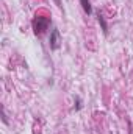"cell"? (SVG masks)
Segmentation results:
<instances>
[{"mask_svg":"<svg viewBox=\"0 0 133 134\" xmlns=\"http://www.w3.org/2000/svg\"><path fill=\"white\" fill-rule=\"evenodd\" d=\"M52 20L50 17H42V16H36L33 19V30H34V34L36 36H42L49 30Z\"/></svg>","mask_w":133,"mask_h":134,"instance_id":"6da1fadb","label":"cell"},{"mask_svg":"<svg viewBox=\"0 0 133 134\" xmlns=\"http://www.w3.org/2000/svg\"><path fill=\"white\" fill-rule=\"evenodd\" d=\"M60 45H61V34L57 27H53L50 31V36H49V47H50V50H58Z\"/></svg>","mask_w":133,"mask_h":134,"instance_id":"7a4b0ae2","label":"cell"},{"mask_svg":"<svg viewBox=\"0 0 133 134\" xmlns=\"http://www.w3.org/2000/svg\"><path fill=\"white\" fill-rule=\"evenodd\" d=\"M80 5H81V8H83V11L89 16V14H93V6H91V3H89V0H80Z\"/></svg>","mask_w":133,"mask_h":134,"instance_id":"3957f363","label":"cell"},{"mask_svg":"<svg viewBox=\"0 0 133 134\" xmlns=\"http://www.w3.org/2000/svg\"><path fill=\"white\" fill-rule=\"evenodd\" d=\"M97 19H99V24L102 25V30H103V33L106 34V33H108V25H106V22H105V19H103V16H102L100 13H97Z\"/></svg>","mask_w":133,"mask_h":134,"instance_id":"277c9868","label":"cell"},{"mask_svg":"<svg viewBox=\"0 0 133 134\" xmlns=\"http://www.w3.org/2000/svg\"><path fill=\"white\" fill-rule=\"evenodd\" d=\"M75 109H77V111L81 109V101H80V98H77V108H75Z\"/></svg>","mask_w":133,"mask_h":134,"instance_id":"5b68a950","label":"cell"},{"mask_svg":"<svg viewBox=\"0 0 133 134\" xmlns=\"http://www.w3.org/2000/svg\"><path fill=\"white\" fill-rule=\"evenodd\" d=\"M55 2H57V5H58V6H61V5H60V0H55Z\"/></svg>","mask_w":133,"mask_h":134,"instance_id":"8992f818","label":"cell"}]
</instances>
